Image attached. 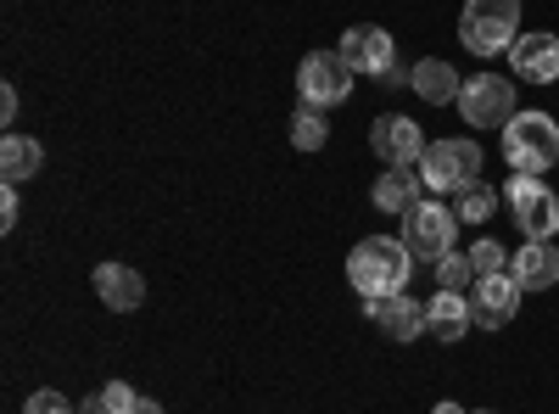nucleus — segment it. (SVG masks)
I'll use <instances>...</instances> for the list:
<instances>
[{"instance_id": "obj_1", "label": "nucleus", "mask_w": 559, "mask_h": 414, "mask_svg": "<svg viewBox=\"0 0 559 414\" xmlns=\"http://www.w3.org/2000/svg\"><path fill=\"white\" fill-rule=\"evenodd\" d=\"M408 274H414V252L403 247V236H369L347 252V286L358 297H392L408 286Z\"/></svg>"}, {"instance_id": "obj_2", "label": "nucleus", "mask_w": 559, "mask_h": 414, "mask_svg": "<svg viewBox=\"0 0 559 414\" xmlns=\"http://www.w3.org/2000/svg\"><path fill=\"white\" fill-rule=\"evenodd\" d=\"M521 39V0H464L459 45L476 57H498Z\"/></svg>"}, {"instance_id": "obj_3", "label": "nucleus", "mask_w": 559, "mask_h": 414, "mask_svg": "<svg viewBox=\"0 0 559 414\" xmlns=\"http://www.w3.org/2000/svg\"><path fill=\"white\" fill-rule=\"evenodd\" d=\"M503 163L515 174H548L559 163V123L548 113H515L503 123Z\"/></svg>"}, {"instance_id": "obj_4", "label": "nucleus", "mask_w": 559, "mask_h": 414, "mask_svg": "<svg viewBox=\"0 0 559 414\" xmlns=\"http://www.w3.org/2000/svg\"><path fill=\"white\" fill-rule=\"evenodd\" d=\"M481 146L476 141H431L419 152V186L431 197H448V191H471L481 186Z\"/></svg>"}, {"instance_id": "obj_5", "label": "nucleus", "mask_w": 559, "mask_h": 414, "mask_svg": "<svg viewBox=\"0 0 559 414\" xmlns=\"http://www.w3.org/2000/svg\"><path fill=\"white\" fill-rule=\"evenodd\" d=\"M453 107L471 129H503L509 118H515V84H509L503 73H471Z\"/></svg>"}, {"instance_id": "obj_6", "label": "nucleus", "mask_w": 559, "mask_h": 414, "mask_svg": "<svg viewBox=\"0 0 559 414\" xmlns=\"http://www.w3.org/2000/svg\"><path fill=\"white\" fill-rule=\"evenodd\" d=\"M453 229H459V213L442 208V202H419L403 213V247L419 258V263H442L453 252Z\"/></svg>"}, {"instance_id": "obj_7", "label": "nucleus", "mask_w": 559, "mask_h": 414, "mask_svg": "<svg viewBox=\"0 0 559 414\" xmlns=\"http://www.w3.org/2000/svg\"><path fill=\"white\" fill-rule=\"evenodd\" d=\"M503 197H509V208H515V224H521L526 241H554L559 236V197L537 174H515Z\"/></svg>"}, {"instance_id": "obj_8", "label": "nucleus", "mask_w": 559, "mask_h": 414, "mask_svg": "<svg viewBox=\"0 0 559 414\" xmlns=\"http://www.w3.org/2000/svg\"><path fill=\"white\" fill-rule=\"evenodd\" d=\"M297 90L308 107H336L353 96V68L342 51H308L302 68H297Z\"/></svg>"}, {"instance_id": "obj_9", "label": "nucleus", "mask_w": 559, "mask_h": 414, "mask_svg": "<svg viewBox=\"0 0 559 414\" xmlns=\"http://www.w3.org/2000/svg\"><path fill=\"white\" fill-rule=\"evenodd\" d=\"M521 281L515 274H481V281L471 286V319L481 331H498V326H509V319H515V308H521Z\"/></svg>"}, {"instance_id": "obj_10", "label": "nucleus", "mask_w": 559, "mask_h": 414, "mask_svg": "<svg viewBox=\"0 0 559 414\" xmlns=\"http://www.w3.org/2000/svg\"><path fill=\"white\" fill-rule=\"evenodd\" d=\"M369 146H376V157H381L386 168H408V163H419V152H426V134H419L414 118L386 113V118L369 123Z\"/></svg>"}, {"instance_id": "obj_11", "label": "nucleus", "mask_w": 559, "mask_h": 414, "mask_svg": "<svg viewBox=\"0 0 559 414\" xmlns=\"http://www.w3.org/2000/svg\"><path fill=\"white\" fill-rule=\"evenodd\" d=\"M342 57H347V68H353V73L386 79V68L397 62V45H392V34H386V28L358 23V28H347V34H342Z\"/></svg>"}, {"instance_id": "obj_12", "label": "nucleus", "mask_w": 559, "mask_h": 414, "mask_svg": "<svg viewBox=\"0 0 559 414\" xmlns=\"http://www.w3.org/2000/svg\"><path fill=\"white\" fill-rule=\"evenodd\" d=\"M509 68L526 84H554L559 79V34H521L509 45Z\"/></svg>"}, {"instance_id": "obj_13", "label": "nucleus", "mask_w": 559, "mask_h": 414, "mask_svg": "<svg viewBox=\"0 0 559 414\" xmlns=\"http://www.w3.org/2000/svg\"><path fill=\"white\" fill-rule=\"evenodd\" d=\"M364 308H369V319H376L392 342H414L419 331H426V308H419L414 297H403V292H392V297H364Z\"/></svg>"}, {"instance_id": "obj_14", "label": "nucleus", "mask_w": 559, "mask_h": 414, "mask_svg": "<svg viewBox=\"0 0 559 414\" xmlns=\"http://www.w3.org/2000/svg\"><path fill=\"white\" fill-rule=\"evenodd\" d=\"M509 274L521 281V292L559 286V247L554 241H526L521 252H509Z\"/></svg>"}, {"instance_id": "obj_15", "label": "nucleus", "mask_w": 559, "mask_h": 414, "mask_svg": "<svg viewBox=\"0 0 559 414\" xmlns=\"http://www.w3.org/2000/svg\"><path fill=\"white\" fill-rule=\"evenodd\" d=\"M96 297L112 314H134L146 303V281H140V269H129V263H102L96 269Z\"/></svg>"}, {"instance_id": "obj_16", "label": "nucleus", "mask_w": 559, "mask_h": 414, "mask_svg": "<svg viewBox=\"0 0 559 414\" xmlns=\"http://www.w3.org/2000/svg\"><path fill=\"white\" fill-rule=\"evenodd\" d=\"M471 326H476V319H471V292H437L426 303V331L437 342H464Z\"/></svg>"}, {"instance_id": "obj_17", "label": "nucleus", "mask_w": 559, "mask_h": 414, "mask_svg": "<svg viewBox=\"0 0 559 414\" xmlns=\"http://www.w3.org/2000/svg\"><path fill=\"white\" fill-rule=\"evenodd\" d=\"M408 84L419 90V102H431V107H448V102H459V90H464L459 68H453V62H442V57L414 62V79H408Z\"/></svg>"}, {"instance_id": "obj_18", "label": "nucleus", "mask_w": 559, "mask_h": 414, "mask_svg": "<svg viewBox=\"0 0 559 414\" xmlns=\"http://www.w3.org/2000/svg\"><path fill=\"white\" fill-rule=\"evenodd\" d=\"M376 208L381 213H408L419 208V168H386L376 179Z\"/></svg>"}, {"instance_id": "obj_19", "label": "nucleus", "mask_w": 559, "mask_h": 414, "mask_svg": "<svg viewBox=\"0 0 559 414\" xmlns=\"http://www.w3.org/2000/svg\"><path fill=\"white\" fill-rule=\"evenodd\" d=\"M45 168V146L39 141H23V134H7L0 141V174H7V186H23Z\"/></svg>"}, {"instance_id": "obj_20", "label": "nucleus", "mask_w": 559, "mask_h": 414, "mask_svg": "<svg viewBox=\"0 0 559 414\" xmlns=\"http://www.w3.org/2000/svg\"><path fill=\"white\" fill-rule=\"evenodd\" d=\"M324 141H331V123H324V107H308V102H302V107L292 113V146H297V152H319Z\"/></svg>"}, {"instance_id": "obj_21", "label": "nucleus", "mask_w": 559, "mask_h": 414, "mask_svg": "<svg viewBox=\"0 0 559 414\" xmlns=\"http://www.w3.org/2000/svg\"><path fill=\"white\" fill-rule=\"evenodd\" d=\"M464 224H487L492 213H498V191L487 186V179H481V186H471V191H459V208H453Z\"/></svg>"}, {"instance_id": "obj_22", "label": "nucleus", "mask_w": 559, "mask_h": 414, "mask_svg": "<svg viewBox=\"0 0 559 414\" xmlns=\"http://www.w3.org/2000/svg\"><path fill=\"white\" fill-rule=\"evenodd\" d=\"M471 281H476L471 252H448V258L437 263V286H442V292H471Z\"/></svg>"}, {"instance_id": "obj_23", "label": "nucleus", "mask_w": 559, "mask_h": 414, "mask_svg": "<svg viewBox=\"0 0 559 414\" xmlns=\"http://www.w3.org/2000/svg\"><path fill=\"white\" fill-rule=\"evenodd\" d=\"M471 263H476V281H481V274H503V269H509V247L476 241V247H471Z\"/></svg>"}, {"instance_id": "obj_24", "label": "nucleus", "mask_w": 559, "mask_h": 414, "mask_svg": "<svg viewBox=\"0 0 559 414\" xmlns=\"http://www.w3.org/2000/svg\"><path fill=\"white\" fill-rule=\"evenodd\" d=\"M102 403H107V414H134L140 409V392L129 381H107L102 387Z\"/></svg>"}, {"instance_id": "obj_25", "label": "nucleus", "mask_w": 559, "mask_h": 414, "mask_svg": "<svg viewBox=\"0 0 559 414\" xmlns=\"http://www.w3.org/2000/svg\"><path fill=\"white\" fill-rule=\"evenodd\" d=\"M23 414H73V403H68L62 392H51V387H45V392H34V398L23 403Z\"/></svg>"}, {"instance_id": "obj_26", "label": "nucleus", "mask_w": 559, "mask_h": 414, "mask_svg": "<svg viewBox=\"0 0 559 414\" xmlns=\"http://www.w3.org/2000/svg\"><path fill=\"white\" fill-rule=\"evenodd\" d=\"M17 224V186L0 191V229H12Z\"/></svg>"}, {"instance_id": "obj_27", "label": "nucleus", "mask_w": 559, "mask_h": 414, "mask_svg": "<svg viewBox=\"0 0 559 414\" xmlns=\"http://www.w3.org/2000/svg\"><path fill=\"white\" fill-rule=\"evenodd\" d=\"M17 118V90L7 84V90H0V123H12Z\"/></svg>"}, {"instance_id": "obj_28", "label": "nucleus", "mask_w": 559, "mask_h": 414, "mask_svg": "<svg viewBox=\"0 0 559 414\" xmlns=\"http://www.w3.org/2000/svg\"><path fill=\"white\" fill-rule=\"evenodd\" d=\"M79 414H107V403H102V392H96V398H84V403H79Z\"/></svg>"}, {"instance_id": "obj_29", "label": "nucleus", "mask_w": 559, "mask_h": 414, "mask_svg": "<svg viewBox=\"0 0 559 414\" xmlns=\"http://www.w3.org/2000/svg\"><path fill=\"white\" fill-rule=\"evenodd\" d=\"M134 414H163V403H157V398H140V409H134Z\"/></svg>"}, {"instance_id": "obj_30", "label": "nucleus", "mask_w": 559, "mask_h": 414, "mask_svg": "<svg viewBox=\"0 0 559 414\" xmlns=\"http://www.w3.org/2000/svg\"><path fill=\"white\" fill-rule=\"evenodd\" d=\"M431 414H471V409H459V403H437Z\"/></svg>"}, {"instance_id": "obj_31", "label": "nucleus", "mask_w": 559, "mask_h": 414, "mask_svg": "<svg viewBox=\"0 0 559 414\" xmlns=\"http://www.w3.org/2000/svg\"><path fill=\"white\" fill-rule=\"evenodd\" d=\"M481 414H492V409H481Z\"/></svg>"}]
</instances>
